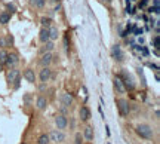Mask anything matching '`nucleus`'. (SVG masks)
<instances>
[{
	"label": "nucleus",
	"mask_w": 160,
	"mask_h": 144,
	"mask_svg": "<svg viewBox=\"0 0 160 144\" xmlns=\"http://www.w3.org/2000/svg\"><path fill=\"white\" fill-rule=\"evenodd\" d=\"M136 134L141 137V138L150 140L153 137V129L148 126V125H138V126H136Z\"/></svg>",
	"instance_id": "f257e3e1"
},
{
	"label": "nucleus",
	"mask_w": 160,
	"mask_h": 144,
	"mask_svg": "<svg viewBox=\"0 0 160 144\" xmlns=\"http://www.w3.org/2000/svg\"><path fill=\"white\" fill-rule=\"evenodd\" d=\"M120 79H122V82H123V86H125V89H129V91H132L135 88V82L134 79H132V76L131 74H127L126 71H123L122 73V76H119Z\"/></svg>",
	"instance_id": "f03ea898"
},
{
	"label": "nucleus",
	"mask_w": 160,
	"mask_h": 144,
	"mask_svg": "<svg viewBox=\"0 0 160 144\" xmlns=\"http://www.w3.org/2000/svg\"><path fill=\"white\" fill-rule=\"evenodd\" d=\"M111 57L116 59V61H123L125 54H123V51H122L120 45H114V46L111 48Z\"/></svg>",
	"instance_id": "7ed1b4c3"
},
{
	"label": "nucleus",
	"mask_w": 160,
	"mask_h": 144,
	"mask_svg": "<svg viewBox=\"0 0 160 144\" xmlns=\"http://www.w3.org/2000/svg\"><path fill=\"white\" fill-rule=\"evenodd\" d=\"M49 140L51 141H55V143H62L64 140H65V134L58 129V131H52L51 134H49Z\"/></svg>",
	"instance_id": "20e7f679"
},
{
	"label": "nucleus",
	"mask_w": 160,
	"mask_h": 144,
	"mask_svg": "<svg viewBox=\"0 0 160 144\" xmlns=\"http://www.w3.org/2000/svg\"><path fill=\"white\" fill-rule=\"evenodd\" d=\"M117 107H119V110H120V114L122 116H127L129 114V102L125 98L117 100Z\"/></svg>",
	"instance_id": "39448f33"
},
{
	"label": "nucleus",
	"mask_w": 160,
	"mask_h": 144,
	"mask_svg": "<svg viewBox=\"0 0 160 144\" xmlns=\"http://www.w3.org/2000/svg\"><path fill=\"white\" fill-rule=\"evenodd\" d=\"M51 68L49 67H43L42 70H40V74H39V79H40V82H43V83H46L49 79H51Z\"/></svg>",
	"instance_id": "423d86ee"
},
{
	"label": "nucleus",
	"mask_w": 160,
	"mask_h": 144,
	"mask_svg": "<svg viewBox=\"0 0 160 144\" xmlns=\"http://www.w3.org/2000/svg\"><path fill=\"white\" fill-rule=\"evenodd\" d=\"M18 61H19V59H18V55L17 54H8V57H6V61H5V64H6V66H8V67H15V66H17L18 64Z\"/></svg>",
	"instance_id": "0eeeda50"
},
{
	"label": "nucleus",
	"mask_w": 160,
	"mask_h": 144,
	"mask_svg": "<svg viewBox=\"0 0 160 144\" xmlns=\"http://www.w3.org/2000/svg\"><path fill=\"white\" fill-rule=\"evenodd\" d=\"M55 123H57L58 129H65V128H67L68 120H67V118H65V116H62V114H58V116L55 118Z\"/></svg>",
	"instance_id": "6e6552de"
},
{
	"label": "nucleus",
	"mask_w": 160,
	"mask_h": 144,
	"mask_svg": "<svg viewBox=\"0 0 160 144\" xmlns=\"http://www.w3.org/2000/svg\"><path fill=\"white\" fill-rule=\"evenodd\" d=\"M18 77H19V70L15 68V67H12L10 68V71L8 73V82L9 83H14Z\"/></svg>",
	"instance_id": "1a4fd4ad"
},
{
	"label": "nucleus",
	"mask_w": 160,
	"mask_h": 144,
	"mask_svg": "<svg viewBox=\"0 0 160 144\" xmlns=\"http://www.w3.org/2000/svg\"><path fill=\"white\" fill-rule=\"evenodd\" d=\"M61 102H62V106H64V107H70V106H71V102H73V95H71V94H68V92L62 94V95H61Z\"/></svg>",
	"instance_id": "9d476101"
},
{
	"label": "nucleus",
	"mask_w": 160,
	"mask_h": 144,
	"mask_svg": "<svg viewBox=\"0 0 160 144\" xmlns=\"http://www.w3.org/2000/svg\"><path fill=\"white\" fill-rule=\"evenodd\" d=\"M39 40L42 43H46L51 40V39H49V28L42 27V30H40V33H39Z\"/></svg>",
	"instance_id": "9b49d317"
},
{
	"label": "nucleus",
	"mask_w": 160,
	"mask_h": 144,
	"mask_svg": "<svg viewBox=\"0 0 160 144\" xmlns=\"http://www.w3.org/2000/svg\"><path fill=\"white\" fill-rule=\"evenodd\" d=\"M52 58H53V57H52L51 52H45L42 59H40V64H42L43 67H49V64L52 62Z\"/></svg>",
	"instance_id": "f8f14e48"
},
{
	"label": "nucleus",
	"mask_w": 160,
	"mask_h": 144,
	"mask_svg": "<svg viewBox=\"0 0 160 144\" xmlns=\"http://www.w3.org/2000/svg\"><path fill=\"white\" fill-rule=\"evenodd\" d=\"M24 79H25L27 82H30V83H34L36 82V73H34V70L27 68L25 71H24Z\"/></svg>",
	"instance_id": "ddd939ff"
},
{
	"label": "nucleus",
	"mask_w": 160,
	"mask_h": 144,
	"mask_svg": "<svg viewBox=\"0 0 160 144\" xmlns=\"http://www.w3.org/2000/svg\"><path fill=\"white\" fill-rule=\"evenodd\" d=\"M114 88L117 89L119 94H125V86H123V82H122V79L119 76L114 77Z\"/></svg>",
	"instance_id": "4468645a"
},
{
	"label": "nucleus",
	"mask_w": 160,
	"mask_h": 144,
	"mask_svg": "<svg viewBox=\"0 0 160 144\" xmlns=\"http://www.w3.org/2000/svg\"><path fill=\"white\" fill-rule=\"evenodd\" d=\"M36 106H37L39 110H45V109L48 107V100H46L45 97H39V98H37V102H36Z\"/></svg>",
	"instance_id": "2eb2a0df"
},
{
	"label": "nucleus",
	"mask_w": 160,
	"mask_h": 144,
	"mask_svg": "<svg viewBox=\"0 0 160 144\" xmlns=\"http://www.w3.org/2000/svg\"><path fill=\"white\" fill-rule=\"evenodd\" d=\"M83 137L88 140V141H92V140H93V129H92V128H91V126H86V128H84Z\"/></svg>",
	"instance_id": "dca6fc26"
},
{
	"label": "nucleus",
	"mask_w": 160,
	"mask_h": 144,
	"mask_svg": "<svg viewBox=\"0 0 160 144\" xmlns=\"http://www.w3.org/2000/svg\"><path fill=\"white\" fill-rule=\"evenodd\" d=\"M91 118V111H89V109H88V107H82V109H80V119H82V120H88V119Z\"/></svg>",
	"instance_id": "f3484780"
},
{
	"label": "nucleus",
	"mask_w": 160,
	"mask_h": 144,
	"mask_svg": "<svg viewBox=\"0 0 160 144\" xmlns=\"http://www.w3.org/2000/svg\"><path fill=\"white\" fill-rule=\"evenodd\" d=\"M30 3L33 5L34 8L43 9V8H45V5H46V0H30Z\"/></svg>",
	"instance_id": "a211bd4d"
},
{
	"label": "nucleus",
	"mask_w": 160,
	"mask_h": 144,
	"mask_svg": "<svg viewBox=\"0 0 160 144\" xmlns=\"http://www.w3.org/2000/svg\"><path fill=\"white\" fill-rule=\"evenodd\" d=\"M9 21H10V15H9L8 12H2L0 14V24H8Z\"/></svg>",
	"instance_id": "6ab92c4d"
},
{
	"label": "nucleus",
	"mask_w": 160,
	"mask_h": 144,
	"mask_svg": "<svg viewBox=\"0 0 160 144\" xmlns=\"http://www.w3.org/2000/svg\"><path fill=\"white\" fill-rule=\"evenodd\" d=\"M37 143H39V144H49V143H51V140H49V135H48V134H42V135L39 137Z\"/></svg>",
	"instance_id": "aec40b11"
},
{
	"label": "nucleus",
	"mask_w": 160,
	"mask_h": 144,
	"mask_svg": "<svg viewBox=\"0 0 160 144\" xmlns=\"http://www.w3.org/2000/svg\"><path fill=\"white\" fill-rule=\"evenodd\" d=\"M57 37H58V28L49 27V39H51V40H55Z\"/></svg>",
	"instance_id": "412c9836"
},
{
	"label": "nucleus",
	"mask_w": 160,
	"mask_h": 144,
	"mask_svg": "<svg viewBox=\"0 0 160 144\" xmlns=\"http://www.w3.org/2000/svg\"><path fill=\"white\" fill-rule=\"evenodd\" d=\"M53 48H55V45H53V42H51V40H49V42H46V43H45V46H43L42 52H43V54H45V52H51L52 49H53Z\"/></svg>",
	"instance_id": "4be33fe9"
},
{
	"label": "nucleus",
	"mask_w": 160,
	"mask_h": 144,
	"mask_svg": "<svg viewBox=\"0 0 160 144\" xmlns=\"http://www.w3.org/2000/svg\"><path fill=\"white\" fill-rule=\"evenodd\" d=\"M40 24H42V27H45V28H49L52 24V19L51 18H46V17H43L42 19H40Z\"/></svg>",
	"instance_id": "5701e85b"
},
{
	"label": "nucleus",
	"mask_w": 160,
	"mask_h": 144,
	"mask_svg": "<svg viewBox=\"0 0 160 144\" xmlns=\"http://www.w3.org/2000/svg\"><path fill=\"white\" fill-rule=\"evenodd\" d=\"M6 57H8V52L5 51V49H2V51H0V64H5Z\"/></svg>",
	"instance_id": "b1692460"
},
{
	"label": "nucleus",
	"mask_w": 160,
	"mask_h": 144,
	"mask_svg": "<svg viewBox=\"0 0 160 144\" xmlns=\"http://www.w3.org/2000/svg\"><path fill=\"white\" fill-rule=\"evenodd\" d=\"M82 143H83V137H82L80 132H77L76 134V143L74 144H82Z\"/></svg>",
	"instance_id": "393cba45"
},
{
	"label": "nucleus",
	"mask_w": 160,
	"mask_h": 144,
	"mask_svg": "<svg viewBox=\"0 0 160 144\" xmlns=\"http://www.w3.org/2000/svg\"><path fill=\"white\" fill-rule=\"evenodd\" d=\"M153 43H154V48H156V49H159V36H156V37H154Z\"/></svg>",
	"instance_id": "a878e982"
},
{
	"label": "nucleus",
	"mask_w": 160,
	"mask_h": 144,
	"mask_svg": "<svg viewBox=\"0 0 160 144\" xmlns=\"http://www.w3.org/2000/svg\"><path fill=\"white\" fill-rule=\"evenodd\" d=\"M8 9H10V14H14V12L17 10V8H15L14 5H10V3H9V5H8Z\"/></svg>",
	"instance_id": "bb28decb"
},
{
	"label": "nucleus",
	"mask_w": 160,
	"mask_h": 144,
	"mask_svg": "<svg viewBox=\"0 0 160 144\" xmlns=\"http://www.w3.org/2000/svg\"><path fill=\"white\" fill-rule=\"evenodd\" d=\"M0 46H2V48L6 46V40H5V39H0Z\"/></svg>",
	"instance_id": "cd10ccee"
},
{
	"label": "nucleus",
	"mask_w": 160,
	"mask_h": 144,
	"mask_svg": "<svg viewBox=\"0 0 160 144\" xmlns=\"http://www.w3.org/2000/svg\"><path fill=\"white\" fill-rule=\"evenodd\" d=\"M2 66H3V64H0V71H2Z\"/></svg>",
	"instance_id": "c85d7f7f"
},
{
	"label": "nucleus",
	"mask_w": 160,
	"mask_h": 144,
	"mask_svg": "<svg viewBox=\"0 0 160 144\" xmlns=\"http://www.w3.org/2000/svg\"><path fill=\"white\" fill-rule=\"evenodd\" d=\"M52 2H55V3H57V2H59V0H52Z\"/></svg>",
	"instance_id": "c756f323"
},
{
	"label": "nucleus",
	"mask_w": 160,
	"mask_h": 144,
	"mask_svg": "<svg viewBox=\"0 0 160 144\" xmlns=\"http://www.w3.org/2000/svg\"><path fill=\"white\" fill-rule=\"evenodd\" d=\"M22 144H27V143H22Z\"/></svg>",
	"instance_id": "7c9ffc66"
}]
</instances>
